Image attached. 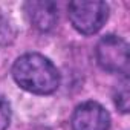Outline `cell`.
<instances>
[{"label": "cell", "mask_w": 130, "mask_h": 130, "mask_svg": "<svg viewBox=\"0 0 130 130\" xmlns=\"http://www.w3.org/2000/svg\"><path fill=\"white\" fill-rule=\"evenodd\" d=\"M15 83L35 95L54 93L60 86V74L54 63L40 54H25L12 66Z\"/></svg>", "instance_id": "cell-1"}, {"label": "cell", "mask_w": 130, "mask_h": 130, "mask_svg": "<svg viewBox=\"0 0 130 130\" xmlns=\"http://www.w3.org/2000/svg\"><path fill=\"white\" fill-rule=\"evenodd\" d=\"M68 11L74 28L84 35H92L98 32L109 17V6L104 2H96V0L71 2Z\"/></svg>", "instance_id": "cell-2"}, {"label": "cell", "mask_w": 130, "mask_h": 130, "mask_svg": "<svg viewBox=\"0 0 130 130\" xmlns=\"http://www.w3.org/2000/svg\"><path fill=\"white\" fill-rule=\"evenodd\" d=\"M96 61L110 74L128 72V44L118 35H106L96 44Z\"/></svg>", "instance_id": "cell-3"}, {"label": "cell", "mask_w": 130, "mask_h": 130, "mask_svg": "<svg viewBox=\"0 0 130 130\" xmlns=\"http://www.w3.org/2000/svg\"><path fill=\"white\" fill-rule=\"evenodd\" d=\"M110 115L95 101L80 104L72 115V130H109Z\"/></svg>", "instance_id": "cell-4"}, {"label": "cell", "mask_w": 130, "mask_h": 130, "mask_svg": "<svg viewBox=\"0 0 130 130\" xmlns=\"http://www.w3.org/2000/svg\"><path fill=\"white\" fill-rule=\"evenodd\" d=\"M25 9L32 26L40 31H49L57 23L58 9L54 2H28Z\"/></svg>", "instance_id": "cell-5"}, {"label": "cell", "mask_w": 130, "mask_h": 130, "mask_svg": "<svg viewBox=\"0 0 130 130\" xmlns=\"http://www.w3.org/2000/svg\"><path fill=\"white\" fill-rule=\"evenodd\" d=\"M115 104L116 107L122 112V113H127L128 112V81H127V77L124 78V81L118 86L116 89V93H115Z\"/></svg>", "instance_id": "cell-6"}, {"label": "cell", "mask_w": 130, "mask_h": 130, "mask_svg": "<svg viewBox=\"0 0 130 130\" xmlns=\"http://www.w3.org/2000/svg\"><path fill=\"white\" fill-rule=\"evenodd\" d=\"M11 121V107L9 103L5 100L3 95H0V130H6Z\"/></svg>", "instance_id": "cell-7"}]
</instances>
